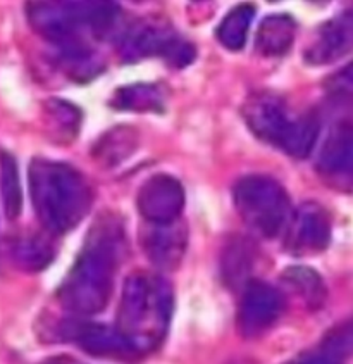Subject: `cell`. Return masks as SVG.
Returning a JSON list of instances; mask_svg holds the SVG:
<instances>
[{"label": "cell", "instance_id": "1", "mask_svg": "<svg viewBox=\"0 0 353 364\" xmlns=\"http://www.w3.org/2000/svg\"><path fill=\"white\" fill-rule=\"evenodd\" d=\"M124 245V230L119 221L111 216L99 218L60 287V304L81 316L104 311L112 295Z\"/></svg>", "mask_w": 353, "mask_h": 364}, {"label": "cell", "instance_id": "2", "mask_svg": "<svg viewBox=\"0 0 353 364\" xmlns=\"http://www.w3.org/2000/svg\"><path fill=\"white\" fill-rule=\"evenodd\" d=\"M173 289L159 274L135 271L126 278L116 330L135 354H147L161 346L173 316Z\"/></svg>", "mask_w": 353, "mask_h": 364}, {"label": "cell", "instance_id": "3", "mask_svg": "<svg viewBox=\"0 0 353 364\" xmlns=\"http://www.w3.org/2000/svg\"><path fill=\"white\" fill-rule=\"evenodd\" d=\"M28 181L36 216L48 232H71L90 211L92 188L72 166L36 157L28 169Z\"/></svg>", "mask_w": 353, "mask_h": 364}, {"label": "cell", "instance_id": "4", "mask_svg": "<svg viewBox=\"0 0 353 364\" xmlns=\"http://www.w3.org/2000/svg\"><path fill=\"white\" fill-rule=\"evenodd\" d=\"M28 21L58 48L87 46L83 31L102 36L114 26L119 7L112 2H33Z\"/></svg>", "mask_w": 353, "mask_h": 364}, {"label": "cell", "instance_id": "5", "mask_svg": "<svg viewBox=\"0 0 353 364\" xmlns=\"http://www.w3.org/2000/svg\"><path fill=\"white\" fill-rule=\"evenodd\" d=\"M243 118L255 136L298 159L310 156L319 136L314 116L293 114L274 94L251 95L243 106Z\"/></svg>", "mask_w": 353, "mask_h": 364}, {"label": "cell", "instance_id": "6", "mask_svg": "<svg viewBox=\"0 0 353 364\" xmlns=\"http://www.w3.org/2000/svg\"><path fill=\"white\" fill-rule=\"evenodd\" d=\"M234 208L249 228L259 235H279L291 218L290 196L274 178L249 175L237 181L233 188Z\"/></svg>", "mask_w": 353, "mask_h": 364}, {"label": "cell", "instance_id": "7", "mask_svg": "<svg viewBox=\"0 0 353 364\" xmlns=\"http://www.w3.org/2000/svg\"><path fill=\"white\" fill-rule=\"evenodd\" d=\"M121 54L126 60L162 58L174 68H185L195 59V47L165 24L143 23L124 35Z\"/></svg>", "mask_w": 353, "mask_h": 364}, {"label": "cell", "instance_id": "8", "mask_svg": "<svg viewBox=\"0 0 353 364\" xmlns=\"http://www.w3.org/2000/svg\"><path fill=\"white\" fill-rule=\"evenodd\" d=\"M285 307V297L278 289L261 280H251L243 290L238 309V328L243 337L262 335L278 321Z\"/></svg>", "mask_w": 353, "mask_h": 364}, {"label": "cell", "instance_id": "9", "mask_svg": "<svg viewBox=\"0 0 353 364\" xmlns=\"http://www.w3.org/2000/svg\"><path fill=\"white\" fill-rule=\"evenodd\" d=\"M185 188L173 175L150 176L138 190L136 208L147 223L165 225L180 220L185 209Z\"/></svg>", "mask_w": 353, "mask_h": 364}, {"label": "cell", "instance_id": "10", "mask_svg": "<svg viewBox=\"0 0 353 364\" xmlns=\"http://www.w3.org/2000/svg\"><path fill=\"white\" fill-rule=\"evenodd\" d=\"M331 242L330 213L317 202H305L288 221L286 249L298 256L319 254Z\"/></svg>", "mask_w": 353, "mask_h": 364}, {"label": "cell", "instance_id": "11", "mask_svg": "<svg viewBox=\"0 0 353 364\" xmlns=\"http://www.w3.org/2000/svg\"><path fill=\"white\" fill-rule=\"evenodd\" d=\"M350 52H353V9H347L320 24L305 48V60L314 66H326Z\"/></svg>", "mask_w": 353, "mask_h": 364}, {"label": "cell", "instance_id": "12", "mask_svg": "<svg viewBox=\"0 0 353 364\" xmlns=\"http://www.w3.org/2000/svg\"><path fill=\"white\" fill-rule=\"evenodd\" d=\"M141 249L148 261L162 271L174 269L185 256L188 245V232L180 220L174 223H147L141 228Z\"/></svg>", "mask_w": 353, "mask_h": 364}, {"label": "cell", "instance_id": "13", "mask_svg": "<svg viewBox=\"0 0 353 364\" xmlns=\"http://www.w3.org/2000/svg\"><path fill=\"white\" fill-rule=\"evenodd\" d=\"M317 171L332 187H353V123L332 129L319 154Z\"/></svg>", "mask_w": 353, "mask_h": 364}, {"label": "cell", "instance_id": "14", "mask_svg": "<svg viewBox=\"0 0 353 364\" xmlns=\"http://www.w3.org/2000/svg\"><path fill=\"white\" fill-rule=\"evenodd\" d=\"M71 337L85 353L97 355V358L126 359L136 355L123 335L111 326L95 325V323L78 325L76 330H71Z\"/></svg>", "mask_w": 353, "mask_h": 364}, {"label": "cell", "instance_id": "15", "mask_svg": "<svg viewBox=\"0 0 353 364\" xmlns=\"http://www.w3.org/2000/svg\"><path fill=\"white\" fill-rule=\"evenodd\" d=\"M295 36L296 23L290 14H271L259 26L255 47L266 58H279L290 50Z\"/></svg>", "mask_w": 353, "mask_h": 364}, {"label": "cell", "instance_id": "16", "mask_svg": "<svg viewBox=\"0 0 353 364\" xmlns=\"http://www.w3.org/2000/svg\"><path fill=\"white\" fill-rule=\"evenodd\" d=\"M111 106L126 112H162L165 109V95L157 85H128L116 92Z\"/></svg>", "mask_w": 353, "mask_h": 364}, {"label": "cell", "instance_id": "17", "mask_svg": "<svg viewBox=\"0 0 353 364\" xmlns=\"http://www.w3.org/2000/svg\"><path fill=\"white\" fill-rule=\"evenodd\" d=\"M0 197L4 214L9 221L18 220L23 211V188L18 163L9 152H0Z\"/></svg>", "mask_w": 353, "mask_h": 364}, {"label": "cell", "instance_id": "18", "mask_svg": "<svg viewBox=\"0 0 353 364\" xmlns=\"http://www.w3.org/2000/svg\"><path fill=\"white\" fill-rule=\"evenodd\" d=\"M255 18V7L250 4H241L231 9L224 16L217 28V40L221 46L231 52H238L245 47L250 24Z\"/></svg>", "mask_w": 353, "mask_h": 364}, {"label": "cell", "instance_id": "19", "mask_svg": "<svg viewBox=\"0 0 353 364\" xmlns=\"http://www.w3.org/2000/svg\"><path fill=\"white\" fill-rule=\"evenodd\" d=\"M283 280L312 309H317L326 301V285L315 269L307 266H291L285 269Z\"/></svg>", "mask_w": 353, "mask_h": 364}, {"label": "cell", "instance_id": "20", "mask_svg": "<svg viewBox=\"0 0 353 364\" xmlns=\"http://www.w3.org/2000/svg\"><path fill=\"white\" fill-rule=\"evenodd\" d=\"M11 254L16 264L30 273L45 269L54 259V249L42 237L18 238L11 247Z\"/></svg>", "mask_w": 353, "mask_h": 364}, {"label": "cell", "instance_id": "21", "mask_svg": "<svg viewBox=\"0 0 353 364\" xmlns=\"http://www.w3.org/2000/svg\"><path fill=\"white\" fill-rule=\"evenodd\" d=\"M322 355L338 363L353 355V316L344 319L326 333L322 341Z\"/></svg>", "mask_w": 353, "mask_h": 364}, {"label": "cell", "instance_id": "22", "mask_svg": "<svg viewBox=\"0 0 353 364\" xmlns=\"http://www.w3.org/2000/svg\"><path fill=\"white\" fill-rule=\"evenodd\" d=\"M330 90L342 99L353 100V60L330 80Z\"/></svg>", "mask_w": 353, "mask_h": 364}, {"label": "cell", "instance_id": "23", "mask_svg": "<svg viewBox=\"0 0 353 364\" xmlns=\"http://www.w3.org/2000/svg\"><path fill=\"white\" fill-rule=\"evenodd\" d=\"M288 364H338V363L332 361L330 358H326V355L319 354V355H300V358L293 359V361H290Z\"/></svg>", "mask_w": 353, "mask_h": 364}, {"label": "cell", "instance_id": "24", "mask_svg": "<svg viewBox=\"0 0 353 364\" xmlns=\"http://www.w3.org/2000/svg\"><path fill=\"white\" fill-rule=\"evenodd\" d=\"M43 364H80V363H76L75 359H69V358H54V359H50V361L43 363Z\"/></svg>", "mask_w": 353, "mask_h": 364}]
</instances>
